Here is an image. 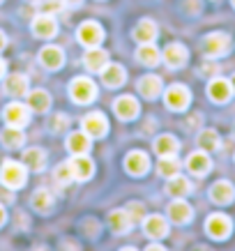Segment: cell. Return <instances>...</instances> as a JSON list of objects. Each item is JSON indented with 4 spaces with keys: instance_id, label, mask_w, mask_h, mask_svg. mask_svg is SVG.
<instances>
[{
    "instance_id": "cell-1",
    "label": "cell",
    "mask_w": 235,
    "mask_h": 251,
    "mask_svg": "<svg viewBox=\"0 0 235 251\" xmlns=\"http://www.w3.org/2000/svg\"><path fill=\"white\" fill-rule=\"evenodd\" d=\"M28 180V168L26 164H19V161H12L7 159L0 168V182L5 184L7 189H21L23 184Z\"/></svg>"
},
{
    "instance_id": "cell-2",
    "label": "cell",
    "mask_w": 235,
    "mask_h": 251,
    "mask_svg": "<svg viewBox=\"0 0 235 251\" xmlns=\"http://www.w3.org/2000/svg\"><path fill=\"white\" fill-rule=\"evenodd\" d=\"M69 97L74 99L76 104H90L97 99V85L88 76H78L69 83Z\"/></svg>"
},
{
    "instance_id": "cell-3",
    "label": "cell",
    "mask_w": 235,
    "mask_h": 251,
    "mask_svg": "<svg viewBox=\"0 0 235 251\" xmlns=\"http://www.w3.org/2000/svg\"><path fill=\"white\" fill-rule=\"evenodd\" d=\"M164 101H166V106L171 108V111H184V108L189 106L191 95L182 83H173L171 88H166Z\"/></svg>"
},
{
    "instance_id": "cell-4",
    "label": "cell",
    "mask_w": 235,
    "mask_h": 251,
    "mask_svg": "<svg viewBox=\"0 0 235 251\" xmlns=\"http://www.w3.org/2000/svg\"><path fill=\"white\" fill-rule=\"evenodd\" d=\"M76 37L83 46H99L102 44V39H104V28L99 25L97 21H85L78 25V30H76Z\"/></svg>"
},
{
    "instance_id": "cell-5",
    "label": "cell",
    "mask_w": 235,
    "mask_h": 251,
    "mask_svg": "<svg viewBox=\"0 0 235 251\" xmlns=\"http://www.w3.org/2000/svg\"><path fill=\"white\" fill-rule=\"evenodd\" d=\"M205 230L214 240H226L231 235V230H233V224H231L226 214H210L208 221H205Z\"/></svg>"
},
{
    "instance_id": "cell-6",
    "label": "cell",
    "mask_w": 235,
    "mask_h": 251,
    "mask_svg": "<svg viewBox=\"0 0 235 251\" xmlns=\"http://www.w3.org/2000/svg\"><path fill=\"white\" fill-rule=\"evenodd\" d=\"M231 49V37L226 32H210L208 37L203 39V51L210 58H219Z\"/></svg>"
},
{
    "instance_id": "cell-7",
    "label": "cell",
    "mask_w": 235,
    "mask_h": 251,
    "mask_svg": "<svg viewBox=\"0 0 235 251\" xmlns=\"http://www.w3.org/2000/svg\"><path fill=\"white\" fill-rule=\"evenodd\" d=\"M2 115H5V122H7V125H12V127H21V129L30 122V108L26 106V104H21V101H12V104H7Z\"/></svg>"
},
{
    "instance_id": "cell-8",
    "label": "cell",
    "mask_w": 235,
    "mask_h": 251,
    "mask_svg": "<svg viewBox=\"0 0 235 251\" xmlns=\"http://www.w3.org/2000/svg\"><path fill=\"white\" fill-rule=\"evenodd\" d=\"M83 131L88 134L90 138H102V136H106V131H108V120H106V115H102V113H88L83 118Z\"/></svg>"
},
{
    "instance_id": "cell-9",
    "label": "cell",
    "mask_w": 235,
    "mask_h": 251,
    "mask_svg": "<svg viewBox=\"0 0 235 251\" xmlns=\"http://www.w3.org/2000/svg\"><path fill=\"white\" fill-rule=\"evenodd\" d=\"M32 32L39 39H51L58 32V23H55L53 14H37L32 21Z\"/></svg>"
},
{
    "instance_id": "cell-10",
    "label": "cell",
    "mask_w": 235,
    "mask_h": 251,
    "mask_svg": "<svg viewBox=\"0 0 235 251\" xmlns=\"http://www.w3.org/2000/svg\"><path fill=\"white\" fill-rule=\"evenodd\" d=\"M69 168H72L74 180H90L92 173H95V164L88 154H74L69 161Z\"/></svg>"
},
{
    "instance_id": "cell-11",
    "label": "cell",
    "mask_w": 235,
    "mask_h": 251,
    "mask_svg": "<svg viewBox=\"0 0 235 251\" xmlns=\"http://www.w3.org/2000/svg\"><path fill=\"white\" fill-rule=\"evenodd\" d=\"M187 49L182 44H168L166 49H164V53H161V60L166 62V67L171 69H180L187 65Z\"/></svg>"
},
{
    "instance_id": "cell-12",
    "label": "cell",
    "mask_w": 235,
    "mask_h": 251,
    "mask_svg": "<svg viewBox=\"0 0 235 251\" xmlns=\"http://www.w3.org/2000/svg\"><path fill=\"white\" fill-rule=\"evenodd\" d=\"M125 168H127V173L131 175H145L148 173V168H150V157L141 150H134V152H129L125 157Z\"/></svg>"
},
{
    "instance_id": "cell-13",
    "label": "cell",
    "mask_w": 235,
    "mask_h": 251,
    "mask_svg": "<svg viewBox=\"0 0 235 251\" xmlns=\"http://www.w3.org/2000/svg\"><path fill=\"white\" fill-rule=\"evenodd\" d=\"M191 217H194V210H191L189 203H184L182 198H175L173 203L168 205V221H173L178 226L182 224H189Z\"/></svg>"
},
{
    "instance_id": "cell-14",
    "label": "cell",
    "mask_w": 235,
    "mask_h": 251,
    "mask_svg": "<svg viewBox=\"0 0 235 251\" xmlns=\"http://www.w3.org/2000/svg\"><path fill=\"white\" fill-rule=\"evenodd\" d=\"M143 230L145 235L152 237V240H161V237L168 235V224L161 214H150L143 219Z\"/></svg>"
},
{
    "instance_id": "cell-15",
    "label": "cell",
    "mask_w": 235,
    "mask_h": 251,
    "mask_svg": "<svg viewBox=\"0 0 235 251\" xmlns=\"http://www.w3.org/2000/svg\"><path fill=\"white\" fill-rule=\"evenodd\" d=\"M113 111L120 120H134L138 115V101L134 97H129V95H122L113 101Z\"/></svg>"
},
{
    "instance_id": "cell-16",
    "label": "cell",
    "mask_w": 235,
    "mask_h": 251,
    "mask_svg": "<svg viewBox=\"0 0 235 251\" xmlns=\"http://www.w3.org/2000/svg\"><path fill=\"white\" fill-rule=\"evenodd\" d=\"M208 95L217 104H226L228 99H231V95H233L231 81H226V78H212L210 85H208Z\"/></svg>"
},
{
    "instance_id": "cell-17",
    "label": "cell",
    "mask_w": 235,
    "mask_h": 251,
    "mask_svg": "<svg viewBox=\"0 0 235 251\" xmlns=\"http://www.w3.org/2000/svg\"><path fill=\"white\" fill-rule=\"evenodd\" d=\"M39 62L44 65L46 69H60L65 65V53H62L60 46H44L42 51H39Z\"/></svg>"
},
{
    "instance_id": "cell-18",
    "label": "cell",
    "mask_w": 235,
    "mask_h": 251,
    "mask_svg": "<svg viewBox=\"0 0 235 251\" xmlns=\"http://www.w3.org/2000/svg\"><path fill=\"white\" fill-rule=\"evenodd\" d=\"M102 74V81L108 88H120L125 81H127V74H125V67L122 65H115V62H108L106 67L99 72Z\"/></svg>"
},
{
    "instance_id": "cell-19",
    "label": "cell",
    "mask_w": 235,
    "mask_h": 251,
    "mask_svg": "<svg viewBox=\"0 0 235 251\" xmlns=\"http://www.w3.org/2000/svg\"><path fill=\"white\" fill-rule=\"evenodd\" d=\"M131 37L136 39L138 44H150L157 39V23L152 19H143L136 23V28L131 30Z\"/></svg>"
},
{
    "instance_id": "cell-20",
    "label": "cell",
    "mask_w": 235,
    "mask_h": 251,
    "mask_svg": "<svg viewBox=\"0 0 235 251\" xmlns=\"http://www.w3.org/2000/svg\"><path fill=\"white\" fill-rule=\"evenodd\" d=\"M233 198H235V189L228 180H219V182L212 184V189H210V201H212V203H217V205H228Z\"/></svg>"
},
{
    "instance_id": "cell-21",
    "label": "cell",
    "mask_w": 235,
    "mask_h": 251,
    "mask_svg": "<svg viewBox=\"0 0 235 251\" xmlns=\"http://www.w3.org/2000/svg\"><path fill=\"white\" fill-rule=\"evenodd\" d=\"M83 62H85V69H88V72L99 74V72L108 65V53L104 49H99V46H90V51L85 53Z\"/></svg>"
},
{
    "instance_id": "cell-22",
    "label": "cell",
    "mask_w": 235,
    "mask_h": 251,
    "mask_svg": "<svg viewBox=\"0 0 235 251\" xmlns=\"http://www.w3.org/2000/svg\"><path fill=\"white\" fill-rule=\"evenodd\" d=\"M187 168H189L194 175H208L210 173V168H212V161H210V157L205 154V150H198V152L189 154L187 157Z\"/></svg>"
},
{
    "instance_id": "cell-23",
    "label": "cell",
    "mask_w": 235,
    "mask_h": 251,
    "mask_svg": "<svg viewBox=\"0 0 235 251\" xmlns=\"http://www.w3.org/2000/svg\"><path fill=\"white\" fill-rule=\"evenodd\" d=\"M155 152L159 154V157H175L178 150H180V143H178V138L171 136V134H161V136L155 138Z\"/></svg>"
},
{
    "instance_id": "cell-24",
    "label": "cell",
    "mask_w": 235,
    "mask_h": 251,
    "mask_svg": "<svg viewBox=\"0 0 235 251\" xmlns=\"http://www.w3.org/2000/svg\"><path fill=\"white\" fill-rule=\"evenodd\" d=\"M189 191H191V182L184 177V175L175 173V175H171V177H168V182H166V194H168V196L184 198Z\"/></svg>"
},
{
    "instance_id": "cell-25",
    "label": "cell",
    "mask_w": 235,
    "mask_h": 251,
    "mask_svg": "<svg viewBox=\"0 0 235 251\" xmlns=\"http://www.w3.org/2000/svg\"><path fill=\"white\" fill-rule=\"evenodd\" d=\"M108 226H111V230H113V233L122 235V233L131 230L134 221H131V217H129L127 210H113V212L108 214Z\"/></svg>"
},
{
    "instance_id": "cell-26",
    "label": "cell",
    "mask_w": 235,
    "mask_h": 251,
    "mask_svg": "<svg viewBox=\"0 0 235 251\" xmlns=\"http://www.w3.org/2000/svg\"><path fill=\"white\" fill-rule=\"evenodd\" d=\"M161 88H164V83H161V78L155 76V74H148V76H143L138 81V92H141L145 99H157Z\"/></svg>"
},
{
    "instance_id": "cell-27",
    "label": "cell",
    "mask_w": 235,
    "mask_h": 251,
    "mask_svg": "<svg viewBox=\"0 0 235 251\" xmlns=\"http://www.w3.org/2000/svg\"><path fill=\"white\" fill-rule=\"evenodd\" d=\"M67 150L72 154H88L90 150V136L85 131H74L67 136Z\"/></svg>"
},
{
    "instance_id": "cell-28",
    "label": "cell",
    "mask_w": 235,
    "mask_h": 251,
    "mask_svg": "<svg viewBox=\"0 0 235 251\" xmlns=\"http://www.w3.org/2000/svg\"><path fill=\"white\" fill-rule=\"evenodd\" d=\"M23 141H26V134L21 131V127H12L7 125V129L0 131V143L9 148V150H16V148H21Z\"/></svg>"
},
{
    "instance_id": "cell-29",
    "label": "cell",
    "mask_w": 235,
    "mask_h": 251,
    "mask_svg": "<svg viewBox=\"0 0 235 251\" xmlns=\"http://www.w3.org/2000/svg\"><path fill=\"white\" fill-rule=\"evenodd\" d=\"M51 106V97L49 92L37 88V90H28V108L30 111H37V113H44Z\"/></svg>"
},
{
    "instance_id": "cell-30",
    "label": "cell",
    "mask_w": 235,
    "mask_h": 251,
    "mask_svg": "<svg viewBox=\"0 0 235 251\" xmlns=\"http://www.w3.org/2000/svg\"><path fill=\"white\" fill-rule=\"evenodd\" d=\"M5 92L12 95V97L28 95V78L23 76V74H9L7 81H5Z\"/></svg>"
},
{
    "instance_id": "cell-31",
    "label": "cell",
    "mask_w": 235,
    "mask_h": 251,
    "mask_svg": "<svg viewBox=\"0 0 235 251\" xmlns=\"http://www.w3.org/2000/svg\"><path fill=\"white\" fill-rule=\"evenodd\" d=\"M136 60L141 65H148V67H155V65H159L161 62V53L155 49V44H141L136 51Z\"/></svg>"
},
{
    "instance_id": "cell-32",
    "label": "cell",
    "mask_w": 235,
    "mask_h": 251,
    "mask_svg": "<svg viewBox=\"0 0 235 251\" xmlns=\"http://www.w3.org/2000/svg\"><path fill=\"white\" fill-rule=\"evenodd\" d=\"M23 164H26V168H30V171H44L46 152L39 150V148H30V150L23 152Z\"/></svg>"
},
{
    "instance_id": "cell-33",
    "label": "cell",
    "mask_w": 235,
    "mask_h": 251,
    "mask_svg": "<svg viewBox=\"0 0 235 251\" xmlns=\"http://www.w3.org/2000/svg\"><path fill=\"white\" fill-rule=\"evenodd\" d=\"M53 205V194L49 189H37L32 194V207L39 210V212H49Z\"/></svg>"
},
{
    "instance_id": "cell-34",
    "label": "cell",
    "mask_w": 235,
    "mask_h": 251,
    "mask_svg": "<svg viewBox=\"0 0 235 251\" xmlns=\"http://www.w3.org/2000/svg\"><path fill=\"white\" fill-rule=\"evenodd\" d=\"M198 148H203V150H217L219 148V134L214 129H203L198 134Z\"/></svg>"
},
{
    "instance_id": "cell-35",
    "label": "cell",
    "mask_w": 235,
    "mask_h": 251,
    "mask_svg": "<svg viewBox=\"0 0 235 251\" xmlns=\"http://www.w3.org/2000/svg\"><path fill=\"white\" fill-rule=\"evenodd\" d=\"M157 171H159V175H164V177H171V175L180 173V161L175 159V157H161Z\"/></svg>"
},
{
    "instance_id": "cell-36",
    "label": "cell",
    "mask_w": 235,
    "mask_h": 251,
    "mask_svg": "<svg viewBox=\"0 0 235 251\" xmlns=\"http://www.w3.org/2000/svg\"><path fill=\"white\" fill-rule=\"evenodd\" d=\"M53 180L55 184H60V187H67L72 180H74V175H72V168H69V161L67 164H60V166L53 171Z\"/></svg>"
},
{
    "instance_id": "cell-37",
    "label": "cell",
    "mask_w": 235,
    "mask_h": 251,
    "mask_svg": "<svg viewBox=\"0 0 235 251\" xmlns=\"http://www.w3.org/2000/svg\"><path fill=\"white\" fill-rule=\"evenodd\" d=\"M62 5H65L62 0H42L39 2V12L42 14H58L62 9Z\"/></svg>"
},
{
    "instance_id": "cell-38",
    "label": "cell",
    "mask_w": 235,
    "mask_h": 251,
    "mask_svg": "<svg viewBox=\"0 0 235 251\" xmlns=\"http://www.w3.org/2000/svg\"><path fill=\"white\" fill-rule=\"evenodd\" d=\"M67 127H69V118L62 113H55L53 118L49 120V129L51 131H62V129H67Z\"/></svg>"
},
{
    "instance_id": "cell-39",
    "label": "cell",
    "mask_w": 235,
    "mask_h": 251,
    "mask_svg": "<svg viewBox=\"0 0 235 251\" xmlns=\"http://www.w3.org/2000/svg\"><path fill=\"white\" fill-rule=\"evenodd\" d=\"M127 212L131 217V221H143V205L141 203H129Z\"/></svg>"
},
{
    "instance_id": "cell-40",
    "label": "cell",
    "mask_w": 235,
    "mask_h": 251,
    "mask_svg": "<svg viewBox=\"0 0 235 251\" xmlns=\"http://www.w3.org/2000/svg\"><path fill=\"white\" fill-rule=\"evenodd\" d=\"M5 46H7V37H5V32L0 30V51H2Z\"/></svg>"
},
{
    "instance_id": "cell-41",
    "label": "cell",
    "mask_w": 235,
    "mask_h": 251,
    "mask_svg": "<svg viewBox=\"0 0 235 251\" xmlns=\"http://www.w3.org/2000/svg\"><path fill=\"white\" fill-rule=\"evenodd\" d=\"M5 219H7V212H5V207L0 205V226L5 224Z\"/></svg>"
},
{
    "instance_id": "cell-42",
    "label": "cell",
    "mask_w": 235,
    "mask_h": 251,
    "mask_svg": "<svg viewBox=\"0 0 235 251\" xmlns=\"http://www.w3.org/2000/svg\"><path fill=\"white\" fill-rule=\"evenodd\" d=\"M5 69H7V65H5V60H2V58H0V78L5 76Z\"/></svg>"
},
{
    "instance_id": "cell-43",
    "label": "cell",
    "mask_w": 235,
    "mask_h": 251,
    "mask_svg": "<svg viewBox=\"0 0 235 251\" xmlns=\"http://www.w3.org/2000/svg\"><path fill=\"white\" fill-rule=\"evenodd\" d=\"M62 2H67V5H81L83 0H62Z\"/></svg>"
},
{
    "instance_id": "cell-44",
    "label": "cell",
    "mask_w": 235,
    "mask_h": 251,
    "mask_svg": "<svg viewBox=\"0 0 235 251\" xmlns=\"http://www.w3.org/2000/svg\"><path fill=\"white\" fill-rule=\"evenodd\" d=\"M231 88H233V92H235V76L231 78Z\"/></svg>"
},
{
    "instance_id": "cell-45",
    "label": "cell",
    "mask_w": 235,
    "mask_h": 251,
    "mask_svg": "<svg viewBox=\"0 0 235 251\" xmlns=\"http://www.w3.org/2000/svg\"><path fill=\"white\" fill-rule=\"evenodd\" d=\"M233 7H235V0H233Z\"/></svg>"
},
{
    "instance_id": "cell-46",
    "label": "cell",
    "mask_w": 235,
    "mask_h": 251,
    "mask_svg": "<svg viewBox=\"0 0 235 251\" xmlns=\"http://www.w3.org/2000/svg\"><path fill=\"white\" fill-rule=\"evenodd\" d=\"M0 2H2V0H0Z\"/></svg>"
}]
</instances>
